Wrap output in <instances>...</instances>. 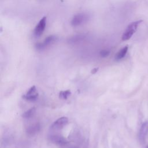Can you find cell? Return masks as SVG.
Returning <instances> with one entry per match:
<instances>
[{"mask_svg":"<svg viewBox=\"0 0 148 148\" xmlns=\"http://www.w3.org/2000/svg\"><path fill=\"white\" fill-rule=\"evenodd\" d=\"M142 22V20H138L134 21L132 23H131L127 27L125 30L124 31V33L122 35L121 39L125 41L129 40L132 36L134 35V34L136 32L138 25L140 23Z\"/></svg>","mask_w":148,"mask_h":148,"instance_id":"1","label":"cell"},{"mask_svg":"<svg viewBox=\"0 0 148 148\" xmlns=\"http://www.w3.org/2000/svg\"><path fill=\"white\" fill-rule=\"evenodd\" d=\"M90 18V16L88 13H80L73 16L71 21V24L74 27L80 26L86 23Z\"/></svg>","mask_w":148,"mask_h":148,"instance_id":"2","label":"cell"},{"mask_svg":"<svg viewBox=\"0 0 148 148\" xmlns=\"http://www.w3.org/2000/svg\"><path fill=\"white\" fill-rule=\"evenodd\" d=\"M58 39V37L54 35H51L46 37L42 42L37 43L35 45V48L38 50H43L47 47L55 43Z\"/></svg>","mask_w":148,"mask_h":148,"instance_id":"3","label":"cell"},{"mask_svg":"<svg viewBox=\"0 0 148 148\" xmlns=\"http://www.w3.org/2000/svg\"><path fill=\"white\" fill-rule=\"evenodd\" d=\"M46 21H47L46 17L44 16L39 20L38 23L35 26L34 30L33 31V36L35 38L40 37L43 34L46 28Z\"/></svg>","mask_w":148,"mask_h":148,"instance_id":"4","label":"cell"},{"mask_svg":"<svg viewBox=\"0 0 148 148\" xmlns=\"http://www.w3.org/2000/svg\"><path fill=\"white\" fill-rule=\"evenodd\" d=\"M68 123V119L66 117H61L55 121L51 125V130H60L65 126Z\"/></svg>","mask_w":148,"mask_h":148,"instance_id":"5","label":"cell"},{"mask_svg":"<svg viewBox=\"0 0 148 148\" xmlns=\"http://www.w3.org/2000/svg\"><path fill=\"white\" fill-rule=\"evenodd\" d=\"M23 97L24 99L29 101H36L38 97V93L37 92L36 87L35 86H33L30 87L27 93L24 95H23Z\"/></svg>","mask_w":148,"mask_h":148,"instance_id":"6","label":"cell"},{"mask_svg":"<svg viewBox=\"0 0 148 148\" xmlns=\"http://www.w3.org/2000/svg\"><path fill=\"white\" fill-rule=\"evenodd\" d=\"M49 138L51 142L57 145H65L67 143L66 140L62 135L58 134H51L49 135Z\"/></svg>","mask_w":148,"mask_h":148,"instance_id":"7","label":"cell"},{"mask_svg":"<svg viewBox=\"0 0 148 148\" xmlns=\"http://www.w3.org/2000/svg\"><path fill=\"white\" fill-rule=\"evenodd\" d=\"M148 134V122H145L140 127L139 132V139L140 142H144Z\"/></svg>","mask_w":148,"mask_h":148,"instance_id":"8","label":"cell"},{"mask_svg":"<svg viewBox=\"0 0 148 148\" xmlns=\"http://www.w3.org/2000/svg\"><path fill=\"white\" fill-rule=\"evenodd\" d=\"M87 38L86 35L84 34H80L71 36L68 39V42L70 43H76L84 40Z\"/></svg>","mask_w":148,"mask_h":148,"instance_id":"9","label":"cell"},{"mask_svg":"<svg viewBox=\"0 0 148 148\" xmlns=\"http://www.w3.org/2000/svg\"><path fill=\"white\" fill-rule=\"evenodd\" d=\"M40 130V124L38 123H35L28 126L26 130V132L29 135H34Z\"/></svg>","mask_w":148,"mask_h":148,"instance_id":"10","label":"cell"},{"mask_svg":"<svg viewBox=\"0 0 148 148\" xmlns=\"http://www.w3.org/2000/svg\"><path fill=\"white\" fill-rule=\"evenodd\" d=\"M128 49V46H125L124 47H123L121 49H120L116 54L115 60L118 61V60H120L122 58H123L125 57V56L126 55Z\"/></svg>","mask_w":148,"mask_h":148,"instance_id":"11","label":"cell"},{"mask_svg":"<svg viewBox=\"0 0 148 148\" xmlns=\"http://www.w3.org/2000/svg\"><path fill=\"white\" fill-rule=\"evenodd\" d=\"M35 110H36L35 108V107H32V108H30L29 109H28V110H27L26 112H25L23 114L22 116L24 119H29V118L32 117L34 115V114L35 113Z\"/></svg>","mask_w":148,"mask_h":148,"instance_id":"12","label":"cell"},{"mask_svg":"<svg viewBox=\"0 0 148 148\" xmlns=\"http://www.w3.org/2000/svg\"><path fill=\"white\" fill-rule=\"evenodd\" d=\"M71 92L70 90H65V91H62L60 92V98L63 99H66L68 97L71 95Z\"/></svg>","mask_w":148,"mask_h":148,"instance_id":"13","label":"cell"},{"mask_svg":"<svg viewBox=\"0 0 148 148\" xmlns=\"http://www.w3.org/2000/svg\"><path fill=\"white\" fill-rule=\"evenodd\" d=\"M110 54V51L106 49H104V50H102L100 51L99 52V55L101 57L103 58H105L107 57Z\"/></svg>","mask_w":148,"mask_h":148,"instance_id":"14","label":"cell"},{"mask_svg":"<svg viewBox=\"0 0 148 148\" xmlns=\"http://www.w3.org/2000/svg\"><path fill=\"white\" fill-rule=\"evenodd\" d=\"M98 68H94L92 71H91V73H96L97 71H98Z\"/></svg>","mask_w":148,"mask_h":148,"instance_id":"15","label":"cell"},{"mask_svg":"<svg viewBox=\"0 0 148 148\" xmlns=\"http://www.w3.org/2000/svg\"><path fill=\"white\" fill-rule=\"evenodd\" d=\"M147 148H148V146H147Z\"/></svg>","mask_w":148,"mask_h":148,"instance_id":"16","label":"cell"}]
</instances>
